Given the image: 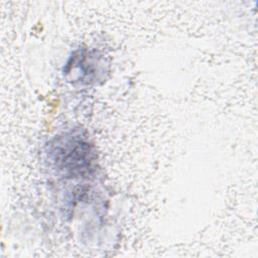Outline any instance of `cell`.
Wrapping results in <instances>:
<instances>
[{"label":"cell","mask_w":258,"mask_h":258,"mask_svg":"<svg viewBox=\"0 0 258 258\" xmlns=\"http://www.w3.org/2000/svg\"><path fill=\"white\" fill-rule=\"evenodd\" d=\"M56 153L57 162H61L66 170H86L90 166V147L88 143L80 138H69L67 145L59 148Z\"/></svg>","instance_id":"obj_1"}]
</instances>
